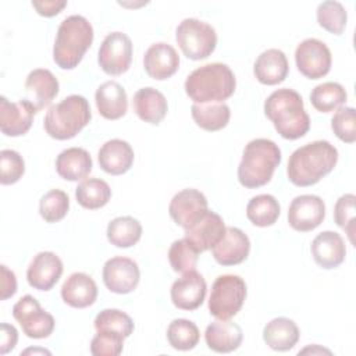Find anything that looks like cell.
<instances>
[{
  "label": "cell",
  "mask_w": 356,
  "mask_h": 356,
  "mask_svg": "<svg viewBox=\"0 0 356 356\" xmlns=\"http://www.w3.org/2000/svg\"><path fill=\"white\" fill-rule=\"evenodd\" d=\"M338 161V150L328 140H314L298 147L288 160V179L296 186H310L330 174Z\"/></svg>",
  "instance_id": "cell-1"
},
{
  "label": "cell",
  "mask_w": 356,
  "mask_h": 356,
  "mask_svg": "<svg viewBox=\"0 0 356 356\" xmlns=\"http://www.w3.org/2000/svg\"><path fill=\"white\" fill-rule=\"evenodd\" d=\"M264 114L271 120L277 132L289 140L305 136L310 128L302 96L289 88L277 89L266 99Z\"/></svg>",
  "instance_id": "cell-2"
},
{
  "label": "cell",
  "mask_w": 356,
  "mask_h": 356,
  "mask_svg": "<svg viewBox=\"0 0 356 356\" xmlns=\"http://www.w3.org/2000/svg\"><path fill=\"white\" fill-rule=\"evenodd\" d=\"M236 88L234 72L227 64L210 63L192 71L185 81V92L195 103L224 102Z\"/></svg>",
  "instance_id": "cell-3"
},
{
  "label": "cell",
  "mask_w": 356,
  "mask_h": 356,
  "mask_svg": "<svg viewBox=\"0 0 356 356\" xmlns=\"http://www.w3.org/2000/svg\"><path fill=\"white\" fill-rule=\"evenodd\" d=\"M93 42V28L82 15L64 18L57 29L53 60L63 70L75 68Z\"/></svg>",
  "instance_id": "cell-4"
},
{
  "label": "cell",
  "mask_w": 356,
  "mask_h": 356,
  "mask_svg": "<svg viewBox=\"0 0 356 356\" xmlns=\"http://www.w3.org/2000/svg\"><path fill=\"white\" fill-rule=\"evenodd\" d=\"M281 163L278 145L266 138L250 140L238 165V179L245 188H259L270 182L275 168Z\"/></svg>",
  "instance_id": "cell-5"
},
{
  "label": "cell",
  "mask_w": 356,
  "mask_h": 356,
  "mask_svg": "<svg viewBox=\"0 0 356 356\" xmlns=\"http://www.w3.org/2000/svg\"><path fill=\"white\" fill-rule=\"evenodd\" d=\"M92 118L90 106L81 95H70L53 104L44 115V129L49 136L65 140L74 138Z\"/></svg>",
  "instance_id": "cell-6"
},
{
  "label": "cell",
  "mask_w": 356,
  "mask_h": 356,
  "mask_svg": "<svg viewBox=\"0 0 356 356\" xmlns=\"http://www.w3.org/2000/svg\"><path fill=\"white\" fill-rule=\"evenodd\" d=\"M175 39L182 53L191 60L207 58L217 46L216 29L197 18H185L175 31Z\"/></svg>",
  "instance_id": "cell-7"
},
{
  "label": "cell",
  "mask_w": 356,
  "mask_h": 356,
  "mask_svg": "<svg viewBox=\"0 0 356 356\" xmlns=\"http://www.w3.org/2000/svg\"><path fill=\"white\" fill-rule=\"evenodd\" d=\"M246 298V284L239 275L224 274L216 278L209 298V312L216 318L228 320L242 307Z\"/></svg>",
  "instance_id": "cell-8"
},
{
  "label": "cell",
  "mask_w": 356,
  "mask_h": 356,
  "mask_svg": "<svg viewBox=\"0 0 356 356\" xmlns=\"http://www.w3.org/2000/svg\"><path fill=\"white\" fill-rule=\"evenodd\" d=\"M13 316L19 323L24 334L29 338H47L54 330V317L43 310L32 295L22 296L13 306Z\"/></svg>",
  "instance_id": "cell-9"
},
{
  "label": "cell",
  "mask_w": 356,
  "mask_h": 356,
  "mask_svg": "<svg viewBox=\"0 0 356 356\" xmlns=\"http://www.w3.org/2000/svg\"><path fill=\"white\" fill-rule=\"evenodd\" d=\"M132 61V42L124 32L108 33L99 49L97 63L108 75H121L128 71Z\"/></svg>",
  "instance_id": "cell-10"
},
{
  "label": "cell",
  "mask_w": 356,
  "mask_h": 356,
  "mask_svg": "<svg viewBox=\"0 0 356 356\" xmlns=\"http://www.w3.org/2000/svg\"><path fill=\"white\" fill-rule=\"evenodd\" d=\"M295 63L302 75L309 79H318L330 72L332 57L324 42L316 38H307L298 44Z\"/></svg>",
  "instance_id": "cell-11"
},
{
  "label": "cell",
  "mask_w": 356,
  "mask_h": 356,
  "mask_svg": "<svg viewBox=\"0 0 356 356\" xmlns=\"http://www.w3.org/2000/svg\"><path fill=\"white\" fill-rule=\"evenodd\" d=\"M140 278V271L129 257L115 256L108 259L103 266V282L108 291L114 293H129L132 292Z\"/></svg>",
  "instance_id": "cell-12"
},
{
  "label": "cell",
  "mask_w": 356,
  "mask_h": 356,
  "mask_svg": "<svg viewBox=\"0 0 356 356\" xmlns=\"http://www.w3.org/2000/svg\"><path fill=\"white\" fill-rule=\"evenodd\" d=\"M325 217L324 200L317 195L296 196L288 209V222L299 232L317 228Z\"/></svg>",
  "instance_id": "cell-13"
},
{
  "label": "cell",
  "mask_w": 356,
  "mask_h": 356,
  "mask_svg": "<svg viewBox=\"0 0 356 356\" xmlns=\"http://www.w3.org/2000/svg\"><path fill=\"white\" fill-rule=\"evenodd\" d=\"M207 210L206 196L193 188H186L175 193L168 206L171 218L184 229L195 224Z\"/></svg>",
  "instance_id": "cell-14"
},
{
  "label": "cell",
  "mask_w": 356,
  "mask_h": 356,
  "mask_svg": "<svg viewBox=\"0 0 356 356\" xmlns=\"http://www.w3.org/2000/svg\"><path fill=\"white\" fill-rule=\"evenodd\" d=\"M38 113L35 106L28 100L8 102L6 96L0 97V129L7 136H21L26 134Z\"/></svg>",
  "instance_id": "cell-15"
},
{
  "label": "cell",
  "mask_w": 356,
  "mask_h": 356,
  "mask_svg": "<svg viewBox=\"0 0 356 356\" xmlns=\"http://www.w3.org/2000/svg\"><path fill=\"white\" fill-rule=\"evenodd\" d=\"M206 291L207 285L203 275L196 270H191L172 282L170 293L175 307L182 310H195L203 303Z\"/></svg>",
  "instance_id": "cell-16"
},
{
  "label": "cell",
  "mask_w": 356,
  "mask_h": 356,
  "mask_svg": "<svg viewBox=\"0 0 356 356\" xmlns=\"http://www.w3.org/2000/svg\"><path fill=\"white\" fill-rule=\"evenodd\" d=\"M63 261L53 252H39L26 270L28 284L38 291H50L63 274Z\"/></svg>",
  "instance_id": "cell-17"
},
{
  "label": "cell",
  "mask_w": 356,
  "mask_h": 356,
  "mask_svg": "<svg viewBox=\"0 0 356 356\" xmlns=\"http://www.w3.org/2000/svg\"><path fill=\"white\" fill-rule=\"evenodd\" d=\"M250 252V241L248 235L236 228L227 227L224 236L211 248L213 257L221 266H235L246 260Z\"/></svg>",
  "instance_id": "cell-18"
},
{
  "label": "cell",
  "mask_w": 356,
  "mask_h": 356,
  "mask_svg": "<svg viewBox=\"0 0 356 356\" xmlns=\"http://www.w3.org/2000/svg\"><path fill=\"white\" fill-rule=\"evenodd\" d=\"M225 228L221 216L207 210L195 224L185 229V238L202 253L211 249L224 236Z\"/></svg>",
  "instance_id": "cell-19"
},
{
  "label": "cell",
  "mask_w": 356,
  "mask_h": 356,
  "mask_svg": "<svg viewBox=\"0 0 356 356\" xmlns=\"http://www.w3.org/2000/svg\"><path fill=\"white\" fill-rule=\"evenodd\" d=\"M143 67L150 78L163 81L177 72L179 67V56L171 44L165 42H157L146 50L143 57Z\"/></svg>",
  "instance_id": "cell-20"
},
{
  "label": "cell",
  "mask_w": 356,
  "mask_h": 356,
  "mask_svg": "<svg viewBox=\"0 0 356 356\" xmlns=\"http://www.w3.org/2000/svg\"><path fill=\"white\" fill-rule=\"evenodd\" d=\"M310 252L320 267L330 270L338 267L345 260L346 248L338 232L323 231L313 239Z\"/></svg>",
  "instance_id": "cell-21"
},
{
  "label": "cell",
  "mask_w": 356,
  "mask_h": 356,
  "mask_svg": "<svg viewBox=\"0 0 356 356\" xmlns=\"http://www.w3.org/2000/svg\"><path fill=\"white\" fill-rule=\"evenodd\" d=\"M58 79L46 68L32 70L25 81V90L29 96L28 100L38 111L51 103V100L58 95Z\"/></svg>",
  "instance_id": "cell-22"
},
{
  "label": "cell",
  "mask_w": 356,
  "mask_h": 356,
  "mask_svg": "<svg viewBox=\"0 0 356 356\" xmlns=\"http://www.w3.org/2000/svg\"><path fill=\"white\" fill-rule=\"evenodd\" d=\"M204 339L211 350L218 353H229L241 346L243 334L241 327L236 323L229 321V318H217L207 325Z\"/></svg>",
  "instance_id": "cell-23"
},
{
  "label": "cell",
  "mask_w": 356,
  "mask_h": 356,
  "mask_svg": "<svg viewBox=\"0 0 356 356\" xmlns=\"http://www.w3.org/2000/svg\"><path fill=\"white\" fill-rule=\"evenodd\" d=\"M99 165L111 175L127 172L134 163V149L127 140L110 139L99 149Z\"/></svg>",
  "instance_id": "cell-24"
},
{
  "label": "cell",
  "mask_w": 356,
  "mask_h": 356,
  "mask_svg": "<svg viewBox=\"0 0 356 356\" xmlns=\"http://www.w3.org/2000/svg\"><path fill=\"white\" fill-rule=\"evenodd\" d=\"M61 298L71 307H88L93 305L97 298V285L90 275L72 273L61 286Z\"/></svg>",
  "instance_id": "cell-25"
},
{
  "label": "cell",
  "mask_w": 356,
  "mask_h": 356,
  "mask_svg": "<svg viewBox=\"0 0 356 356\" xmlns=\"http://www.w3.org/2000/svg\"><path fill=\"white\" fill-rule=\"evenodd\" d=\"M289 71L286 56L280 49H267L256 58L253 65L254 76L260 83L277 85L282 82Z\"/></svg>",
  "instance_id": "cell-26"
},
{
  "label": "cell",
  "mask_w": 356,
  "mask_h": 356,
  "mask_svg": "<svg viewBox=\"0 0 356 356\" xmlns=\"http://www.w3.org/2000/svg\"><path fill=\"white\" fill-rule=\"evenodd\" d=\"M96 107L106 120H118L125 115L128 108V97L125 89L115 81L102 83L95 93Z\"/></svg>",
  "instance_id": "cell-27"
},
{
  "label": "cell",
  "mask_w": 356,
  "mask_h": 356,
  "mask_svg": "<svg viewBox=\"0 0 356 356\" xmlns=\"http://www.w3.org/2000/svg\"><path fill=\"white\" fill-rule=\"evenodd\" d=\"M132 107L142 121L156 125L165 117L168 110L165 96L150 86L142 88L134 95Z\"/></svg>",
  "instance_id": "cell-28"
},
{
  "label": "cell",
  "mask_w": 356,
  "mask_h": 356,
  "mask_svg": "<svg viewBox=\"0 0 356 356\" xmlns=\"http://www.w3.org/2000/svg\"><path fill=\"white\" fill-rule=\"evenodd\" d=\"M57 174L67 181H79L92 171V157L82 147H68L56 159Z\"/></svg>",
  "instance_id": "cell-29"
},
{
  "label": "cell",
  "mask_w": 356,
  "mask_h": 356,
  "mask_svg": "<svg viewBox=\"0 0 356 356\" xmlns=\"http://www.w3.org/2000/svg\"><path fill=\"white\" fill-rule=\"evenodd\" d=\"M299 334V328L293 320L277 317L266 324L263 330V339L271 349L285 352L298 343Z\"/></svg>",
  "instance_id": "cell-30"
},
{
  "label": "cell",
  "mask_w": 356,
  "mask_h": 356,
  "mask_svg": "<svg viewBox=\"0 0 356 356\" xmlns=\"http://www.w3.org/2000/svg\"><path fill=\"white\" fill-rule=\"evenodd\" d=\"M191 113L197 127L206 131L222 129L227 127L231 117L229 107L224 102L193 103Z\"/></svg>",
  "instance_id": "cell-31"
},
{
  "label": "cell",
  "mask_w": 356,
  "mask_h": 356,
  "mask_svg": "<svg viewBox=\"0 0 356 356\" xmlns=\"http://www.w3.org/2000/svg\"><path fill=\"white\" fill-rule=\"evenodd\" d=\"M142 236L140 222L131 216H121L107 225V239L117 248H131Z\"/></svg>",
  "instance_id": "cell-32"
},
{
  "label": "cell",
  "mask_w": 356,
  "mask_h": 356,
  "mask_svg": "<svg viewBox=\"0 0 356 356\" xmlns=\"http://www.w3.org/2000/svg\"><path fill=\"white\" fill-rule=\"evenodd\" d=\"M280 203L268 193L253 196L246 206V217L256 227H270L280 217Z\"/></svg>",
  "instance_id": "cell-33"
},
{
  "label": "cell",
  "mask_w": 356,
  "mask_h": 356,
  "mask_svg": "<svg viewBox=\"0 0 356 356\" xmlns=\"http://www.w3.org/2000/svg\"><path fill=\"white\" fill-rule=\"evenodd\" d=\"M76 202L89 210L106 206L111 197L108 184L100 178H86L75 189Z\"/></svg>",
  "instance_id": "cell-34"
},
{
  "label": "cell",
  "mask_w": 356,
  "mask_h": 356,
  "mask_svg": "<svg viewBox=\"0 0 356 356\" xmlns=\"http://www.w3.org/2000/svg\"><path fill=\"white\" fill-rule=\"evenodd\" d=\"M348 99L345 88L338 82H323L310 93L312 106L320 113H330L341 107Z\"/></svg>",
  "instance_id": "cell-35"
},
{
  "label": "cell",
  "mask_w": 356,
  "mask_h": 356,
  "mask_svg": "<svg viewBox=\"0 0 356 356\" xmlns=\"http://www.w3.org/2000/svg\"><path fill=\"white\" fill-rule=\"evenodd\" d=\"M200 338L197 325L186 318H175L167 328V339L177 350L193 349Z\"/></svg>",
  "instance_id": "cell-36"
},
{
  "label": "cell",
  "mask_w": 356,
  "mask_h": 356,
  "mask_svg": "<svg viewBox=\"0 0 356 356\" xmlns=\"http://www.w3.org/2000/svg\"><path fill=\"white\" fill-rule=\"evenodd\" d=\"M132 318L118 309H104L95 318V328L97 332H113L129 337L134 332Z\"/></svg>",
  "instance_id": "cell-37"
},
{
  "label": "cell",
  "mask_w": 356,
  "mask_h": 356,
  "mask_svg": "<svg viewBox=\"0 0 356 356\" xmlns=\"http://www.w3.org/2000/svg\"><path fill=\"white\" fill-rule=\"evenodd\" d=\"M199 253L200 252L188 238H182L171 243L168 250V260L174 271L184 274L191 270H195Z\"/></svg>",
  "instance_id": "cell-38"
},
{
  "label": "cell",
  "mask_w": 356,
  "mask_h": 356,
  "mask_svg": "<svg viewBox=\"0 0 356 356\" xmlns=\"http://www.w3.org/2000/svg\"><path fill=\"white\" fill-rule=\"evenodd\" d=\"M348 14L342 3L335 0H327L317 7V22L325 31L341 35L345 29Z\"/></svg>",
  "instance_id": "cell-39"
},
{
  "label": "cell",
  "mask_w": 356,
  "mask_h": 356,
  "mask_svg": "<svg viewBox=\"0 0 356 356\" xmlns=\"http://www.w3.org/2000/svg\"><path fill=\"white\" fill-rule=\"evenodd\" d=\"M70 209V197L61 189L46 192L39 202V213L46 222H57L63 220Z\"/></svg>",
  "instance_id": "cell-40"
},
{
  "label": "cell",
  "mask_w": 356,
  "mask_h": 356,
  "mask_svg": "<svg viewBox=\"0 0 356 356\" xmlns=\"http://www.w3.org/2000/svg\"><path fill=\"white\" fill-rule=\"evenodd\" d=\"M334 134L345 143L356 140V111L353 107L341 106L331 118Z\"/></svg>",
  "instance_id": "cell-41"
},
{
  "label": "cell",
  "mask_w": 356,
  "mask_h": 356,
  "mask_svg": "<svg viewBox=\"0 0 356 356\" xmlns=\"http://www.w3.org/2000/svg\"><path fill=\"white\" fill-rule=\"evenodd\" d=\"M0 182L1 185H11L19 181L25 172V163L21 154L11 149L0 152Z\"/></svg>",
  "instance_id": "cell-42"
},
{
  "label": "cell",
  "mask_w": 356,
  "mask_h": 356,
  "mask_svg": "<svg viewBox=\"0 0 356 356\" xmlns=\"http://www.w3.org/2000/svg\"><path fill=\"white\" fill-rule=\"evenodd\" d=\"M355 200L356 197L353 193H345L337 200L334 207L335 222L348 234L352 243H355Z\"/></svg>",
  "instance_id": "cell-43"
},
{
  "label": "cell",
  "mask_w": 356,
  "mask_h": 356,
  "mask_svg": "<svg viewBox=\"0 0 356 356\" xmlns=\"http://www.w3.org/2000/svg\"><path fill=\"white\" fill-rule=\"evenodd\" d=\"M124 337L113 332H97L90 342V352L95 356H117L122 352Z\"/></svg>",
  "instance_id": "cell-44"
},
{
  "label": "cell",
  "mask_w": 356,
  "mask_h": 356,
  "mask_svg": "<svg viewBox=\"0 0 356 356\" xmlns=\"http://www.w3.org/2000/svg\"><path fill=\"white\" fill-rule=\"evenodd\" d=\"M18 341V331L14 325H10L7 323H1L0 327V353L6 355L10 350H13Z\"/></svg>",
  "instance_id": "cell-45"
},
{
  "label": "cell",
  "mask_w": 356,
  "mask_h": 356,
  "mask_svg": "<svg viewBox=\"0 0 356 356\" xmlns=\"http://www.w3.org/2000/svg\"><path fill=\"white\" fill-rule=\"evenodd\" d=\"M17 292V278L15 274L1 264V299L6 300Z\"/></svg>",
  "instance_id": "cell-46"
},
{
  "label": "cell",
  "mask_w": 356,
  "mask_h": 356,
  "mask_svg": "<svg viewBox=\"0 0 356 356\" xmlns=\"http://www.w3.org/2000/svg\"><path fill=\"white\" fill-rule=\"evenodd\" d=\"M32 6L36 8V11L43 17H53L57 15L65 6L67 1H58V0H44V1H32Z\"/></svg>",
  "instance_id": "cell-47"
},
{
  "label": "cell",
  "mask_w": 356,
  "mask_h": 356,
  "mask_svg": "<svg viewBox=\"0 0 356 356\" xmlns=\"http://www.w3.org/2000/svg\"><path fill=\"white\" fill-rule=\"evenodd\" d=\"M305 352H312V353H314V352H321V353H331L328 349H321V348H317V345H314V346H312V348H306V349H303L302 352H299V353H305Z\"/></svg>",
  "instance_id": "cell-48"
},
{
  "label": "cell",
  "mask_w": 356,
  "mask_h": 356,
  "mask_svg": "<svg viewBox=\"0 0 356 356\" xmlns=\"http://www.w3.org/2000/svg\"><path fill=\"white\" fill-rule=\"evenodd\" d=\"M22 353H24V355H26V353H46V355H50V352L46 350V349H26V350H24ZM22 353H21V355H22Z\"/></svg>",
  "instance_id": "cell-49"
}]
</instances>
